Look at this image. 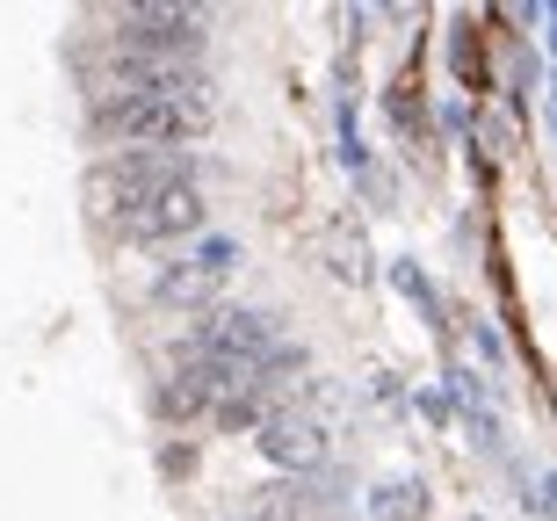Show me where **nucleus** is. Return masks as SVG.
<instances>
[{"label":"nucleus","mask_w":557,"mask_h":521,"mask_svg":"<svg viewBox=\"0 0 557 521\" xmlns=\"http://www.w3.org/2000/svg\"><path fill=\"white\" fill-rule=\"evenodd\" d=\"M87 116H95L102 138L174 152V146L210 138V124H218V87H210L203 73H182L166 95H109V102H87Z\"/></svg>","instance_id":"obj_1"},{"label":"nucleus","mask_w":557,"mask_h":521,"mask_svg":"<svg viewBox=\"0 0 557 521\" xmlns=\"http://www.w3.org/2000/svg\"><path fill=\"white\" fill-rule=\"evenodd\" d=\"M109 51L116 59H152V65H196L210 37V8H188V0H124L109 8Z\"/></svg>","instance_id":"obj_2"},{"label":"nucleus","mask_w":557,"mask_h":521,"mask_svg":"<svg viewBox=\"0 0 557 521\" xmlns=\"http://www.w3.org/2000/svg\"><path fill=\"white\" fill-rule=\"evenodd\" d=\"M174 182H196V160H188V152H109V160L87 168L81 203H87L95 225L116 232L131 210H145L160 188H174Z\"/></svg>","instance_id":"obj_3"},{"label":"nucleus","mask_w":557,"mask_h":521,"mask_svg":"<svg viewBox=\"0 0 557 521\" xmlns=\"http://www.w3.org/2000/svg\"><path fill=\"white\" fill-rule=\"evenodd\" d=\"M253 449L283 471V479H311V471H326V413L319 406H275V413H261V427H253Z\"/></svg>","instance_id":"obj_4"},{"label":"nucleus","mask_w":557,"mask_h":521,"mask_svg":"<svg viewBox=\"0 0 557 521\" xmlns=\"http://www.w3.org/2000/svg\"><path fill=\"white\" fill-rule=\"evenodd\" d=\"M131 239V247H166V239H196V232H210V203H203V188L196 182H174L160 188L145 210H131L124 225H116Z\"/></svg>","instance_id":"obj_5"},{"label":"nucleus","mask_w":557,"mask_h":521,"mask_svg":"<svg viewBox=\"0 0 557 521\" xmlns=\"http://www.w3.org/2000/svg\"><path fill=\"white\" fill-rule=\"evenodd\" d=\"M311 253H319V269L333 275V283H370V232L355 225V210H333V218H319V232H311Z\"/></svg>","instance_id":"obj_6"},{"label":"nucleus","mask_w":557,"mask_h":521,"mask_svg":"<svg viewBox=\"0 0 557 521\" xmlns=\"http://www.w3.org/2000/svg\"><path fill=\"white\" fill-rule=\"evenodd\" d=\"M210 392H218V376L203 370V362H166L160 370V392H152V406H160L166 427H188V420L210 413Z\"/></svg>","instance_id":"obj_7"},{"label":"nucleus","mask_w":557,"mask_h":521,"mask_svg":"<svg viewBox=\"0 0 557 521\" xmlns=\"http://www.w3.org/2000/svg\"><path fill=\"white\" fill-rule=\"evenodd\" d=\"M218 283L225 275H203L196 261H174V269L152 275V305H166V312H182V319H203V312H218Z\"/></svg>","instance_id":"obj_8"},{"label":"nucleus","mask_w":557,"mask_h":521,"mask_svg":"<svg viewBox=\"0 0 557 521\" xmlns=\"http://www.w3.org/2000/svg\"><path fill=\"white\" fill-rule=\"evenodd\" d=\"M370 521H428V485L420 479H384L370 493Z\"/></svg>","instance_id":"obj_9"},{"label":"nucleus","mask_w":557,"mask_h":521,"mask_svg":"<svg viewBox=\"0 0 557 521\" xmlns=\"http://www.w3.org/2000/svg\"><path fill=\"white\" fill-rule=\"evenodd\" d=\"M392 290L406 297V305H420V312H428V326H442V297H434L428 269H420L413 253H406V261H392Z\"/></svg>","instance_id":"obj_10"},{"label":"nucleus","mask_w":557,"mask_h":521,"mask_svg":"<svg viewBox=\"0 0 557 521\" xmlns=\"http://www.w3.org/2000/svg\"><path fill=\"white\" fill-rule=\"evenodd\" d=\"M449 65H456V80H463V87H485V44H478L471 22L449 37Z\"/></svg>","instance_id":"obj_11"},{"label":"nucleus","mask_w":557,"mask_h":521,"mask_svg":"<svg viewBox=\"0 0 557 521\" xmlns=\"http://www.w3.org/2000/svg\"><path fill=\"white\" fill-rule=\"evenodd\" d=\"M384 109H392V124H398V131H420V73H413V65H406V73L392 80Z\"/></svg>","instance_id":"obj_12"},{"label":"nucleus","mask_w":557,"mask_h":521,"mask_svg":"<svg viewBox=\"0 0 557 521\" xmlns=\"http://www.w3.org/2000/svg\"><path fill=\"white\" fill-rule=\"evenodd\" d=\"M232 261H239V239H225V232H196V269L203 275H225Z\"/></svg>","instance_id":"obj_13"},{"label":"nucleus","mask_w":557,"mask_h":521,"mask_svg":"<svg viewBox=\"0 0 557 521\" xmlns=\"http://www.w3.org/2000/svg\"><path fill=\"white\" fill-rule=\"evenodd\" d=\"M463 435H471V449L478 457H499V420H493V406H471V413H463Z\"/></svg>","instance_id":"obj_14"},{"label":"nucleus","mask_w":557,"mask_h":521,"mask_svg":"<svg viewBox=\"0 0 557 521\" xmlns=\"http://www.w3.org/2000/svg\"><path fill=\"white\" fill-rule=\"evenodd\" d=\"M449 406H463V413H471V406H485V376H471V370H449Z\"/></svg>","instance_id":"obj_15"},{"label":"nucleus","mask_w":557,"mask_h":521,"mask_svg":"<svg viewBox=\"0 0 557 521\" xmlns=\"http://www.w3.org/2000/svg\"><path fill=\"white\" fill-rule=\"evenodd\" d=\"M521 514L550 521V471H536V479H521Z\"/></svg>","instance_id":"obj_16"},{"label":"nucleus","mask_w":557,"mask_h":521,"mask_svg":"<svg viewBox=\"0 0 557 521\" xmlns=\"http://www.w3.org/2000/svg\"><path fill=\"white\" fill-rule=\"evenodd\" d=\"M355 182H362V196H370L376 210H392V174H376V168H362V174H355Z\"/></svg>","instance_id":"obj_17"},{"label":"nucleus","mask_w":557,"mask_h":521,"mask_svg":"<svg viewBox=\"0 0 557 521\" xmlns=\"http://www.w3.org/2000/svg\"><path fill=\"white\" fill-rule=\"evenodd\" d=\"M420 413H428V420H449L456 406H449V398H442V392H420Z\"/></svg>","instance_id":"obj_18"},{"label":"nucleus","mask_w":557,"mask_h":521,"mask_svg":"<svg viewBox=\"0 0 557 521\" xmlns=\"http://www.w3.org/2000/svg\"><path fill=\"white\" fill-rule=\"evenodd\" d=\"M239 521H261V514H239Z\"/></svg>","instance_id":"obj_19"},{"label":"nucleus","mask_w":557,"mask_h":521,"mask_svg":"<svg viewBox=\"0 0 557 521\" xmlns=\"http://www.w3.org/2000/svg\"><path fill=\"white\" fill-rule=\"evenodd\" d=\"M471 521H478V514H471Z\"/></svg>","instance_id":"obj_20"}]
</instances>
